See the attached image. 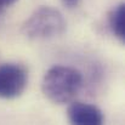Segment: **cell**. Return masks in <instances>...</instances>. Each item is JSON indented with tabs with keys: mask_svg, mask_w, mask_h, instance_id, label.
<instances>
[{
	"mask_svg": "<svg viewBox=\"0 0 125 125\" xmlns=\"http://www.w3.org/2000/svg\"><path fill=\"white\" fill-rule=\"evenodd\" d=\"M67 114L71 125H104L102 111L90 103L73 102Z\"/></svg>",
	"mask_w": 125,
	"mask_h": 125,
	"instance_id": "cell-4",
	"label": "cell"
},
{
	"mask_svg": "<svg viewBox=\"0 0 125 125\" xmlns=\"http://www.w3.org/2000/svg\"><path fill=\"white\" fill-rule=\"evenodd\" d=\"M17 0H0V9H4V7H7V6H11L12 4H15Z\"/></svg>",
	"mask_w": 125,
	"mask_h": 125,
	"instance_id": "cell-7",
	"label": "cell"
},
{
	"mask_svg": "<svg viewBox=\"0 0 125 125\" xmlns=\"http://www.w3.org/2000/svg\"><path fill=\"white\" fill-rule=\"evenodd\" d=\"M108 23L112 33L122 42L125 39V4L120 2L115 5L108 17Z\"/></svg>",
	"mask_w": 125,
	"mask_h": 125,
	"instance_id": "cell-5",
	"label": "cell"
},
{
	"mask_svg": "<svg viewBox=\"0 0 125 125\" xmlns=\"http://www.w3.org/2000/svg\"><path fill=\"white\" fill-rule=\"evenodd\" d=\"M61 1H62V4H63L64 6H67V7H69V9L77 7V6L79 5V2H80V0H61Z\"/></svg>",
	"mask_w": 125,
	"mask_h": 125,
	"instance_id": "cell-6",
	"label": "cell"
},
{
	"mask_svg": "<svg viewBox=\"0 0 125 125\" xmlns=\"http://www.w3.org/2000/svg\"><path fill=\"white\" fill-rule=\"evenodd\" d=\"M28 73L18 63H5L0 66V98H16L26 89Z\"/></svg>",
	"mask_w": 125,
	"mask_h": 125,
	"instance_id": "cell-3",
	"label": "cell"
},
{
	"mask_svg": "<svg viewBox=\"0 0 125 125\" xmlns=\"http://www.w3.org/2000/svg\"><path fill=\"white\" fill-rule=\"evenodd\" d=\"M83 86L82 73L68 66L51 67L42 78V92L53 103H67Z\"/></svg>",
	"mask_w": 125,
	"mask_h": 125,
	"instance_id": "cell-1",
	"label": "cell"
},
{
	"mask_svg": "<svg viewBox=\"0 0 125 125\" xmlns=\"http://www.w3.org/2000/svg\"><path fill=\"white\" fill-rule=\"evenodd\" d=\"M66 31L62 13L51 6L38 7L23 23L22 33L32 40H45L58 37Z\"/></svg>",
	"mask_w": 125,
	"mask_h": 125,
	"instance_id": "cell-2",
	"label": "cell"
}]
</instances>
